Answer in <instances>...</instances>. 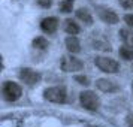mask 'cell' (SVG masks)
<instances>
[{
	"label": "cell",
	"mask_w": 133,
	"mask_h": 127,
	"mask_svg": "<svg viewBox=\"0 0 133 127\" xmlns=\"http://www.w3.org/2000/svg\"><path fill=\"white\" fill-rule=\"evenodd\" d=\"M127 126L129 127H133V112L127 115Z\"/></svg>",
	"instance_id": "22"
},
{
	"label": "cell",
	"mask_w": 133,
	"mask_h": 127,
	"mask_svg": "<svg viewBox=\"0 0 133 127\" xmlns=\"http://www.w3.org/2000/svg\"><path fill=\"white\" fill-rule=\"evenodd\" d=\"M124 9H133V0H118Z\"/></svg>",
	"instance_id": "19"
},
{
	"label": "cell",
	"mask_w": 133,
	"mask_h": 127,
	"mask_svg": "<svg viewBox=\"0 0 133 127\" xmlns=\"http://www.w3.org/2000/svg\"><path fill=\"white\" fill-rule=\"evenodd\" d=\"M64 30H66L67 35L75 36V35H78L79 33V27H78V24H76L75 21H72V19H66V21H64Z\"/></svg>",
	"instance_id": "13"
},
{
	"label": "cell",
	"mask_w": 133,
	"mask_h": 127,
	"mask_svg": "<svg viewBox=\"0 0 133 127\" xmlns=\"http://www.w3.org/2000/svg\"><path fill=\"white\" fill-rule=\"evenodd\" d=\"M93 45L96 49H102V51H111V45L106 41H102V39H93Z\"/></svg>",
	"instance_id": "15"
},
{
	"label": "cell",
	"mask_w": 133,
	"mask_h": 127,
	"mask_svg": "<svg viewBox=\"0 0 133 127\" xmlns=\"http://www.w3.org/2000/svg\"><path fill=\"white\" fill-rule=\"evenodd\" d=\"M19 78H21V81H24L27 85H36L41 81V73L33 70V69L24 67V69L19 70Z\"/></svg>",
	"instance_id": "6"
},
{
	"label": "cell",
	"mask_w": 133,
	"mask_h": 127,
	"mask_svg": "<svg viewBox=\"0 0 133 127\" xmlns=\"http://www.w3.org/2000/svg\"><path fill=\"white\" fill-rule=\"evenodd\" d=\"M97 14H99V18L106 24H117L120 19L118 15L112 9H108V8H97Z\"/></svg>",
	"instance_id": "7"
},
{
	"label": "cell",
	"mask_w": 133,
	"mask_h": 127,
	"mask_svg": "<svg viewBox=\"0 0 133 127\" xmlns=\"http://www.w3.org/2000/svg\"><path fill=\"white\" fill-rule=\"evenodd\" d=\"M60 67L64 72H78V70L84 69V63L73 55H63L60 61Z\"/></svg>",
	"instance_id": "4"
},
{
	"label": "cell",
	"mask_w": 133,
	"mask_h": 127,
	"mask_svg": "<svg viewBox=\"0 0 133 127\" xmlns=\"http://www.w3.org/2000/svg\"><path fill=\"white\" fill-rule=\"evenodd\" d=\"M124 21H126V24L133 30V14H127V15H124Z\"/></svg>",
	"instance_id": "20"
},
{
	"label": "cell",
	"mask_w": 133,
	"mask_h": 127,
	"mask_svg": "<svg viewBox=\"0 0 133 127\" xmlns=\"http://www.w3.org/2000/svg\"><path fill=\"white\" fill-rule=\"evenodd\" d=\"M120 57L124 60H133V48L132 46H121L120 48Z\"/></svg>",
	"instance_id": "14"
},
{
	"label": "cell",
	"mask_w": 133,
	"mask_h": 127,
	"mask_svg": "<svg viewBox=\"0 0 133 127\" xmlns=\"http://www.w3.org/2000/svg\"><path fill=\"white\" fill-rule=\"evenodd\" d=\"M79 102L88 111H97V109L100 108V99H99V96L94 91H90V90L82 91L79 94Z\"/></svg>",
	"instance_id": "1"
},
{
	"label": "cell",
	"mask_w": 133,
	"mask_h": 127,
	"mask_svg": "<svg viewBox=\"0 0 133 127\" xmlns=\"http://www.w3.org/2000/svg\"><path fill=\"white\" fill-rule=\"evenodd\" d=\"M132 91H133V82H132Z\"/></svg>",
	"instance_id": "23"
},
{
	"label": "cell",
	"mask_w": 133,
	"mask_h": 127,
	"mask_svg": "<svg viewBox=\"0 0 133 127\" xmlns=\"http://www.w3.org/2000/svg\"><path fill=\"white\" fill-rule=\"evenodd\" d=\"M76 17H78L85 25H91L93 24V17H91V14L88 9H85V8H81L76 11Z\"/></svg>",
	"instance_id": "11"
},
{
	"label": "cell",
	"mask_w": 133,
	"mask_h": 127,
	"mask_svg": "<svg viewBox=\"0 0 133 127\" xmlns=\"http://www.w3.org/2000/svg\"><path fill=\"white\" fill-rule=\"evenodd\" d=\"M73 0H63L60 3V11L61 12H64V14H69V12H72V9H73Z\"/></svg>",
	"instance_id": "16"
},
{
	"label": "cell",
	"mask_w": 133,
	"mask_h": 127,
	"mask_svg": "<svg viewBox=\"0 0 133 127\" xmlns=\"http://www.w3.org/2000/svg\"><path fill=\"white\" fill-rule=\"evenodd\" d=\"M120 37L127 46H132L133 48V31L130 30V29H121L120 30Z\"/></svg>",
	"instance_id": "12"
},
{
	"label": "cell",
	"mask_w": 133,
	"mask_h": 127,
	"mask_svg": "<svg viewBox=\"0 0 133 127\" xmlns=\"http://www.w3.org/2000/svg\"><path fill=\"white\" fill-rule=\"evenodd\" d=\"M33 45H35V48H37V49H46L48 48V41L43 39V37H36V39L33 41Z\"/></svg>",
	"instance_id": "17"
},
{
	"label": "cell",
	"mask_w": 133,
	"mask_h": 127,
	"mask_svg": "<svg viewBox=\"0 0 133 127\" xmlns=\"http://www.w3.org/2000/svg\"><path fill=\"white\" fill-rule=\"evenodd\" d=\"M37 5L42 8H49L51 5H52V0H36Z\"/></svg>",
	"instance_id": "21"
},
{
	"label": "cell",
	"mask_w": 133,
	"mask_h": 127,
	"mask_svg": "<svg viewBox=\"0 0 133 127\" xmlns=\"http://www.w3.org/2000/svg\"><path fill=\"white\" fill-rule=\"evenodd\" d=\"M96 87L100 91H103V93H114V91L120 90V87L117 85L115 81H112V79H106V78L97 79L96 81Z\"/></svg>",
	"instance_id": "8"
},
{
	"label": "cell",
	"mask_w": 133,
	"mask_h": 127,
	"mask_svg": "<svg viewBox=\"0 0 133 127\" xmlns=\"http://www.w3.org/2000/svg\"><path fill=\"white\" fill-rule=\"evenodd\" d=\"M43 96L49 102L64 103L66 102V97H67V93H66V88L64 87H49V88L45 90Z\"/></svg>",
	"instance_id": "5"
},
{
	"label": "cell",
	"mask_w": 133,
	"mask_h": 127,
	"mask_svg": "<svg viewBox=\"0 0 133 127\" xmlns=\"http://www.w3.org/2000/svg\"><path fill=\"white\" fill-rule=\"evenodd\" d=\"M2 93H3V97L8 102H15L18 100L21 94H23V90L17 82H11V81H6L3 84V88H2Z\"/></svg>",
	"instance_id": "3"
},
{
	"label": "cell",
	"mask_w": 133,
	"mask_h": 127,
	"mask_svg": "<svg viewBox=\"0 0 133 127\" xmlns=\"http://www.w3.org/2000/svg\"><path fill=\"white\" fill-rule=\"evenodd\" d=\"M57 27H58V19L54 18V17L43 18L42 23H41V29H42L45 33H55Z\"/></svg>",
	"instance_id": "9"
},
{
	"label": "cell",
	"mask_w": 133,
	"mask_h": 127,
	"mask_svg": "<svg viewBox=\"0 0 133 127\" xmlns=\"http://www.w3.org/2000/svg\"><path fill=\"white\" fill-rule=\"evenodd\" d=\"M75 81H78L79 84H82V85L90 84V79L87 78V76H82V75H76V76H75Z\"/></svg>",
	"instance_id": "18"
},
{
	"label": "cell",
	"mask_w": 133,
	"mask_h": 127,
	"mask_svg": "<svg viewBox=\"0 0 133 127\" xmlns=\"http://www.w3.org/2000/svg\"><path fill=\"white\" fill-rule=\"evenodd\" d=\"M94 64L105 73H117L120 70V63L118 61H115L114 58L102 57V55L94 58Z\"/></svg>",
	"instance_id": "2"
},
{
	"label": "cell",
	"mask_w": 133,
	"mask_h": 127,
	"mask_svg": "<svg viewBox=\"0 0 133 127\" xmlns=\"http://www.w3.org/2000/svg\"><path fill=\"white\" fill-rule=\"evenodd\" d=\"M66 48H67V51L70 52V54H76V52H79L81 51V43H79V41L76 39V36H70L66 39Z\"/></svg>",
	"instance_id": "10"
}]
</instances>
